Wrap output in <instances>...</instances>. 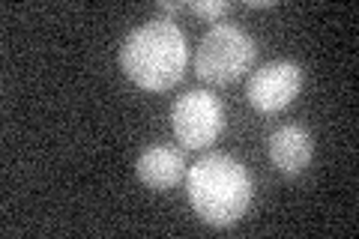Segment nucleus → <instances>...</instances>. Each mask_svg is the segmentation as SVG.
Instances as JSON below:
<instances>
[{"mask_svg":"<svg viewBox=\"0 0 359 239\" xmlns=\"http://www.w3.org/2000/svg\"><path fill=\"white\" fill-rule=\"evenodd\" d=\"M186 9H192V13L195 15H201V18H212V21H216L219 15H224V13H228V4H222V0H195V4H189Z\"/></svg>","mask_w":359,"mask_h":239,"instance_id":"obj_8","label":"nucleus"},{"mask_svg":"<svg viewBox=\"0 0 359 239\" xmlns=\"http://www.w3.org/2000/svg\"><path fill=\"white\" fill-rule=\"evenodd\" d=\"M171 126L186 150H204L222 132V105L207 90H189L174 102Z\"/></svg>","mask_w":359,"mask_h":239,"instance_id":"obj_4","label":"nucleus"},{"mask_svg":"<svg viewBox=\"0 0 359 239\" xmlns=\"http://www.w3.org/2000/svg\"><path fill=\"white\" fill-rule=\"evenodd\" d=\"M249 6H255V9H269L273 4H266V0H249Z\"/></svg>","mask_w":359,"mask_h":239,"instance_id":"obj_9","label":"nucleus"},{"mask_svg":"<svg viewBox=\"0 0 359 239\" xmlns=\"http://www.w3.org/2000/svg\"><path fill=\"white\" fill-rule=\"evenodd\" d=\"M189 200L201 221L210 227H228L243 219L252 203V179L237 158L212 153L189 168Z\"/></svg>","mask_w":359,"mask_h":239,"instance_id":"obj_2","label":"nucleus"},{"mask_svg":"<svg viewBox=\"0 0 359 239\" xmlns=\"http://www.w3.org/2000/svg\"><path fill=\"white\" fill-rule=\"evenodd\" d=\"M255 39L233 25H216L204 33L195 51V72L207 84H233L252 69L255 63Z\"/></svg>","mask_w":359,"mask_h":239,"instance_id":"obj_3","label":"nucleus"},{"mask_svg":"<svg viewBox=\"0 0 359 239\" xmlns=\"http://www.w3.org/2000/svg\"><path fill=\"white\" fill-rule=\"evenodd\" d=\"M186 36L171 18H153L123 39L120 66L141 90H171L186 72Z\"/></svg>","mask_w":359,"mask_h":239,"instance_id":"obj_1","label":"nucleus"},{"mask_svg":"<svg viewBox=\"0 0 359 239\" xmlns=\"http://www.w3.org/2000/svg\"><path fill=\"white\" fill-rule=\"evenodd\" d=\"M302 90V69L290 60H276V63H266L261 66L249 87H245V96H249L252 108L261 111V114H276L287 108L290 102L299 96Z\"/></svg>","mask_w":359,"mask_h":239,"instance_id":"obj_5","label":"nucleus"},{"mask_svg":"<svg viewBox=\"0 0 359 239\" xmlns=\"http://www.w3.org/2000/svg\"><path fill=\"white\" fill-rule=\"evenodd\" d=\"M135 174H138L144 186H150L156 191H168L183 179L186 162L174 146H147L138 156V162H135Z\"/></svg>","mask_w":359,"mask_h":239,"instance_id":"obj_6","label":"nucleus"},{"mask_svg":"<svg viewBox=\"0 0 359 239\" xmlns=\"http://www.w3.org/2000/svg\"><path fill=\"white\" fill-rule=\"evenodd\" d=\"M311 135L302 126H282L269 135V158L285 177H297L311 162Z\"/></svg>","mask_w":359,"mask_h":239,"instance_id":"obj_7","label":"nucleus"}]
</instances>
